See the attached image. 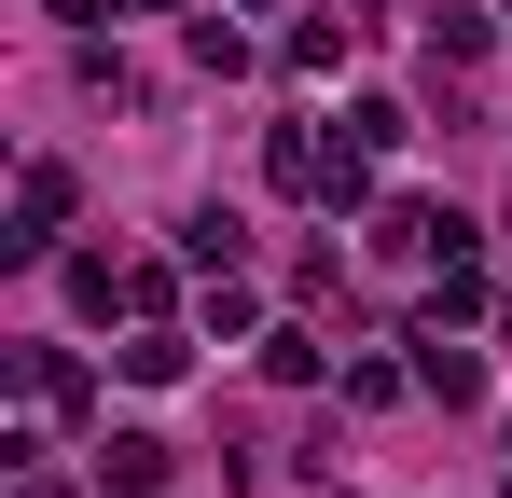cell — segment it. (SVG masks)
Returning <instances> with one entry per match:
<instances>
[{
	"label": "cell",
	"instance_id": "6da1fadb",
	"mask_svg": "<svg viewBox=\"0 0 512 498\" xmlns=\"http://www.w3.org/2000/svg\"><path fill=\"white\" fill-rule=\"evenodd\" d=\"M416 388L429 402H485V360L457 346V319H416Z\"/></svg>",
	"mask_w": 512,
	"mask_h": 498
},
{
	"label": "cell",
	"instance_id": "7a4b0ae2",
	"mask_svg": "<svg viewBox=\"0 0 512 498\" xmlns=\"http://www.w3.org/2000/svg\"><path fill=\"white\" fill-rule=\"evenodd\" d=\"M56 222H70V166H28V180H14V263H28V249H56Z\"/></svg>",
	"mask_w": 512,
	"mask_h": 498
},
{
	"label": "cell",
	"instance_id": "3957f363",
	"mask_svg": "<svg viewBox=\"0 0 512 498\" xmlns=\"http://www.w3.org/2000/svg\"><path fill=\"white\" fill-rule=\"evenodd\" d=\"M97 485L153 498V485H167V443H153V429H111V443H97Z\"/></svg>",
	"mask_w": 512,
	"mask_h": 498
},
{
	"label": "cell",
	"instance_id": "277c9868",
	"mask_svg": "<svg viewBox=\"0 0 512 498\" xmlns=\"http://www.w3.org/2000/svg\"><path fill=\"white\" fill-rule=\"evenodd\" d=\"M319 166H333V153H319L305 125H277V153H263V180H277V194H319Z\"/></svg>",
	"mask_w": 512,
	"mask_h": 498
},
{
	"label": "cell",
	"instance_id": "5b68a950",
	"mask_svg": "<svg viewBox=\"0 0 512 498\" xmlns=\"http://www.w3.org/2000/svg\"><path fill=\"white\" fill-rule=\"evenodd\" d=\"M111 360H125V374H139V388H167L180 360H194V346H180V332H125V346H111Z\"/></svg>",
	"mask_w": 512,
	"mask_h": 498
},
{
	"label": "cell",
	"instance_id": "8992f818",
	"mask_svg": "<svg viewBox=\"0 0 512 498\" xmlns=\"http://www.w3.org/2000/svg\"><path fill=\"white\" fill-rule=\"evenodd\" d=\"M14 498H70V485H14Z\"/></svg>",
	"mask_w": 512,
	"mask_h": 498
}]
</instances>
